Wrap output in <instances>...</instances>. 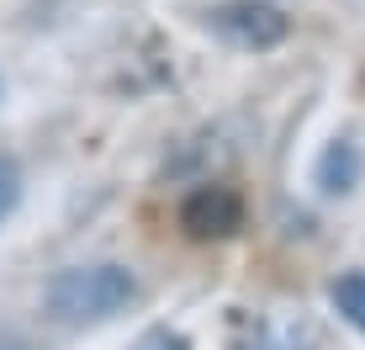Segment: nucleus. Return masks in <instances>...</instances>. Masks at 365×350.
<instances>
[{"label": "nucleus", "instance_id": "f257e3e1", "mask_svg": "<svg viewBox=\"0 0 365 350\" xmlns=\"http://www.w3.org/2000/svg\"><path fill=\"white\" fill-rule=\"evenodd\" d=\"M133 297H138L133 271L111 266V260H101V266H69L43 286V308L58 324H101V319L122 314Z\"/></svg>", "mask_w": 365, "mask_h": 350}, {"label": "nucleus", "instance_id": "7ed1b4c3", "mask_svg": "<svg viewBox=\"0 0 365 350\" xmlns=\"http://www.w3.org/2000/svg\"><path fill=\"white\" fill-rule=\"evenodd\" d=\"M180 229L191 239H228V234L244 229V202L228 186H196L180 202Z\"/></svg>", "mask_w": 365, "mask_h": 350}, {"label": "nucleus", "instance_id": "0eeeda50", "mask_svg": "<svg viewBox=\"0 0 365 350\" xmlns=\"http://www.w3.org/2000/svg\"><path fill=\"white\" fill-rule=\"evenodd\" d=\"M133 350H191V340H185L180 329H165V324H159V329H143V334H138Z\"/></svg>", "mask_w": 365, "mask_h": 350}, {"label": "nucleus", "instance_id": "20e7f679", "mask_svg": "<svg viewBox=\"0 0 365 350\" xmlns=\"http://www.w3.org/2000/svg\"><path fill=\"white\" fill-rule=\"evenodd\" d=\"M355 181H360V149L355 144H334L329 154L318 159V186L329 196H344V191H355Z\"/></svg>", "mask_w": 365, "mask_h": 350}, {"label": "nucleus", "instance_id": "39448f33", "mask_svg": "<svg viewBox=\"0 0 365 350\" xmlns=\"http://www.w3.org/2000/svg\"><path fill=\"white\" fill-rule=\"evenodd\" d=\"M329 297H334V308H339L349 324H355V329H365V276H360V271L339 276V281L329 286Z\"/></svg>", "mask_w": 365, "mask_h": 350}, {"label": "nucleus", "instance_id": "f03ea898", "mask_svg": "<svg viewBox=\"0 0 365 350\" xmlns=\"http://www.w3.org/2000/svg\"><path fill=\"white\" fill-rule=\"evenodd\" d=\"M207 27L233 48H275L292 32V21H286V11L265 6V0H222V6L207 11Z\"/></svg>", "mask_w": 365, "mask_h": 350}, {"label": "nucleus", "instance_id": "423d86ee", "mask_svg": "<svg viewBox=\"0 0 365 350\" xmlns=\"http://www.w3.org/2000/svg\"><path fill=\"white\" fill-rule=\"evenodd\" d=\"M21 202V170L0 154V218H11V207Z\"/></svg>", "mask_w": 365, "mask_h": 350}, {"label": "nucleus", "instance_id": "6e6552de", "mask_svg": "<svg viewBox=\"0 0 365 350\" xmlns=\"http://www.w3.org/2000/svg\"><path fill=\"white\" fill-rule=\"evenodd\" d=\"M0 350H27V340H16V334H0Z\"/></svg>", "mask_w": 365, "mask_h": 350}]
</instances>
